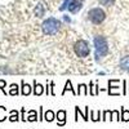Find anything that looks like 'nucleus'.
<instances>
[{
    "mask_svg": "<svg viewBox=\"0 0 129 129\" xmlns=\"http://www.w3.org/2000/svg\"><path fill=\"white\" fill-rule=\"evenodd\" d=\"M93 45H94V59L100 62L109 53V43H107L105 36L95 35L93 38Z\"/></svg>",
    "mask_w": 129,
    "mask_h": 129,
    "instance_id": "f257e3e1",
    "label": "nucleus"
},
{
    "mask_svg": "<svg viewBox=\"0 0 129 129\" xmlns=\"http://www.w3.org/2000/svg\"><path fill=\"white\" fill-rule=\"evenodd\" d=\"M61 26H62V23H61L59 19H57L54 17H49V18L43 21L41 30H43V34L44 35L52 36V35H56L61 30Z\"/></svg>",
    "mask_w": 129,
    "mask_h": 129,
    "instance_id": "f03ea898",
    "label": "nucleus"
},
{
    "mask_svg": "<svg viewBox=\"0 0 129 129\" xmlns=\"http://www.w3.org/2000/svg\"><path fill=\"white\" fill-rule=\"evenodd\" d=\"M74 52H75V54H76L78 57H80V58L88 57L89 53H90V45H89V43L87 40H84V39L78 40L74 44Z\"/></svg>",
    "mask_w": 129,
    "mask_h": 129,
    "instance_id": "7ed1b4c3",
    "label": "nucleus"
},
{
    "mask_svg": "<svg viewBox=\"0 0 129 129\" xmlns=\"http://www.w3.org/2000/svg\"><path fill=\"white\" fill-rule=\"evenodd\" d=\"M87 16H88V19L93 25H101L106 19V13L101 8H92L87 13Z\"/></svg>",
    "mask_w": 129,
    "mask_h": 129,
    "instance_id": "20e7f679",
    "label": "nucleus"
},
{
    "mask_svg": "<svg viewBox=\"0 0 129 129\" xmlns=\"http://www.w3.org/2000/svg\"><path fill=\"white\" fill-rule=\"evenodd\" d=\"M83 8V0H64L63 4L59 7V10L67 9L70 13L75 14Z\"/></svg>",
    "mask_w": 129,
    "mask_h": 129,
    "instance_id": "39448f33",
    "label": "nucleus"
},
{
    "mask_svg": "<svg viewBox=\"0 0 129 129\" xmlns=\"http://www.w3.org/2000/svg\"><path fill=\"white\" fill-rule=\"evenodd\" d=\"M119 80H109V89H107V93H109L110 95H119L120 92L119 90H115V89H119Z\"/></svg>",
    "mask_w": 129,
    "mask_h": 129,
    "instance_id": "423d86ee",
    "label": "nucleus"
},
{
    "mask_svg": "<svg viewBox=\"0 0 129 129\" xmlns=\"http://www.w3.org/2000/svg\"><path fill=\"white\" fill-rule=\"evenodd\" d=\"M56 117H57V124L59 126H63L67 121V112L64 110H58L56 114Z\"/></svg>",
    "mask_w": 129,
    "mask_h": 129,
    "instance_id": "0eeeda50",
    "label": "nucleus"
},
{
    "mask_svg": "<svg viewBox=\"0 0 129 129\" xmlns=\"http://www.w3.org/2000/svg\"><path fill=\"white\" fill-rule=\"evenodd\" d=\"M32 93L34 95H41L43 93H45V87L41 85L40 83H36V80H34V87H32Z\"/></svg>",
    "mask_w": 129,
    "mask_h": 129,
    "instance_id": "6e6552de",
    "label": "nucleus"
},
{
    "mask_svg": "<svg viewBox=\"0 0 129 129\" xmlns=\"http://www.w3.org/2000/svg\"><path fill=\"white\" fill-rule=\"evenodd\" d=\"M32 93V88H31V85H28L25 80H21V94L22 95H30Z\"/></svg>",
    "mask_w": 129,
    "mask_h": 129,
    "instance_id": "1a4fd4ad",
    "label": "nucleus"
},
{
    "mask_svg": "<svg viewBox=\"0 0 129 129\" xmlns=\"http://www.w3.org/2000/svg\"><path fill=\"white\" fill-rule=\"evenodd\" d=\"M8 120L9 121H12V123H17L21 120V116H19V112L17 110H10L9 111V117H8Z\"/></svg>",
    "mask_w": 129,
    "mask_h": 129,
    "instance_id": "9d476101",
    "label": "nucleus"
},
{
    "mask_svg": "<svg viewBox=\"0 0 129 129\" xmlns=\"http://www.w3.org/2000/svg\"><path fill=\"white\" fill-rule=\"evenodd\" d=\"M119 66H120V69H121L123 71L129 72V56H125V57H123V58L120 59Z\"/></svg>",
    "mask_w": 129,
    "mask_h": 129,
    "instance_id": "9b49d317",
    "label": "nucleus"
},
{
    "mask_svg": "<svg viewBox=\"0 0 129 129\" xmlns=\"http://www.w3.org/2000/svg\"><path fill=\"white\" fill-rule=\"evenodd\" d=\"M71 92L74 95H78V92L75 90L74 88H72V84H71V80H67L66 81V84H64V88H63V90H62V95H64L66 94V92Z\"/></svg>",
    "mask_w": 129,
    "mask_h": 129,
    "instance_id": "f8f14e48",
    "label": "nucleus"
},
{
    "mask_svg": "<svg viewBox=\"0 0 129 129\" xmlns=\"http://www.w3.org/2000/svg\"><path fill=\"white\" fill-rule=\"evenodd\" d=\"M89 119L92 120V121H100V120H102V116H101V110H98V111H93V110H90L89 111Z\"/></svg>",
    "mask_w": 129,
    "mask_h": 129,
    "instance_id": "ddd939ff",
    "label": "nucleus"
},
{
    "mask_svg": "<svg viewBox=\"0 0 129 129\" xmlns=\"http://www.w3.org/2000/svg\"><path fill=\"white\" fill-rule=\"evenodd\" d=\"M54 119H56V112L53 111V110H47V111L44 112V120H45V121L52 123Z\"/></svg>",
    "mask_w": 129,
    "mask_h": 129,
    "instance_id": "4468645a",
    "label": "nucleus"
},
{
    "mask_svg": "<svg viewBox=\"0 0 129 129\" xmlns=\"http://www.w3.org/2000/svg\"><path fill=\"white\" fill-rule=\"evenodd\" d=\"M34 13H35L36 17L41 18L43 16H44V13H45V8H44V5H43V4H38V5L35 7V9H34Z\"/></svg>",
    "mask_w": 129,
    "mask_h": 129,
    "instance_id": "2eb2a0df",
    "label": "nucleus"
},
{
    "mask_svg": "<svg viewBox=\"0 0 129 129\" xmlns=\"http://www.w3.org/2000/svg\"><path fill=\"white\" fill-rule=\"evenodd\" d=\"M21 92H19V87H18V85L17 84H10L9 85V92H8V94L9 95H13V97H16V95H18Z\"/></svg>",
    "mask_w": 129,
    "mask_h": 129,
    "instance_id": "dca6fc26",
    "label": "nucleus"
},
{
    "mask_svg": "<svg viewBox=\"0 0 129 129\" xmlns=\"http://www.w3.org/2000/svg\"><path fill=\"white\" fill-rule=\"evenodd\" d=\"M27 121H30V123H34V121H39V115H38L36 110H30V111H28Z\"/></svg>",
    "mask_w": 129,
    "mask_h": 129,
    "instance_id": "f3484780",
    "label": "nucleus"
},
{
    "mask_svg": "<svg viewBox=\"0 0 129 129\" xmlns=\"http://www.w3.org/2000/svg\"><path fill=\"white\" fill-rule=\"evenodd\" d=\"M100 88H98V84H94L93 81H90L89 83V94L90 95H97L100 93Z\"/></svg>",
    "mask_w": 129,
    "mask_h": 129,
    "instance_id": "a211bd4d",
    "label": "nucleus"
},
{
    "mask_svg": "<svg viewBox=\"0 0 129 129\" xmlns=\"http://www.w3.org/2000/svg\"><path fill=\"white\" fill-rule=\"evenodd\" d=\"M88 85L79 84L78 85V95H88Z\"/></svg>",
    "mask_w": 129,
    "mask_h": 129,
    "instance_id": "6ab92c4d",
    "label": "nucleus"
},
{
    "mask_svg": "<svg viewBox=\"0 0 129 129\" xmlns=\"http://www.w3.org/2000/svg\"><path fill=\"white\" fill-rule=\"evenodd\" d=\"M120 112H121V114H120V120H121V121H129V110L121 107Z\"/></svg>",
    "mask_w": 129,
    "mask_h": 129,
    "instance_id": "aec40b11",
    "label": "nucleus"
},
{
    "mask_svg": "<svg viewBox=\"0 0 129 129\" xmlns=\"http://www.w3.org/2000/svg\"><path fill=\"white\" fill-rule=\"evenodd\" d=\"M8 115H7V109L4 106H0V123H3L5 120H8Z\"/></svg>",
    "mask_w": 129,
    "mask_h": 129,
    "instance_id": "412c9836",
    "label": "nucleus"
},
{
    "mask_svg": "<svg viewBox=\"0 0 129 129\" xmlns=\"http://www.w3.org/2000/svg\"><path fill=\"white\" fill-rule=\"evenodd\" d=\"M111 114H112V110H105L102 112V121L111 120Z\"/></svg>",
    "mask_w": 129,
    "mask_h": 129,
    "instance_id": "4be33fe9",
    "label": "nucleus"
},
{
    "mask_svg": "<svg viewBox=\"0 0 129 129\" xmlns=\"http://www.w3.org/2000/svg\"><path fill=\"white\" fill-rule=\"evenodd\" d=\"M75 114L80 115V116L83 117V119H84L85 121H88V120H89V117H88L87 115H85V112H83V111H81V109H80L79 106H75Z\"/></svg>",
    "mask_w": 129,
    "mask_h": 129,
    "instance_id": "5701e85b",
    "label": "nucleus"
},
{
    "mask_svg": "<svg viewBox=\"0 0 129 129\" xmlns=\"http://www.w3.org/2000/svg\"><path fill=\"white\" fill-rule=\"evenodd\" d=\"M111 120H112V121H119V120H120V114H119V110H112V114H111Z\"/></svg>",
    "mask_w": 129,
    "mask_h": 129,
    "instance_id": "b1692460",
    "label": "nucleus"
},
{
    "mask_svg": "<svg viewBox=\"0 0 129 129\" xmlns=\"http://www.w3.org/2000/svg\"><path fill=\"white\" fill-rule=\"evenodd\" d=\"M101 5H105V7H112L115 4V0H98Z\"/></svg>",
    "mask_w": 129,
    "mask_h": 129,
    "instance_id": "393cba45",
    "label": "nucleus"
},
{
    "mask_svg": "<svg viewBox=\"0 0 129 129\" xmlns=\"http://www.w3.org/2000/svg\"><path fill=\"white\" fill-rule=\"evenodd\" d=\"M5 87H7V81L3 80V79H0V90H3L4 94H7V92H5Z\"/></svg>",
    "mask_w": 129,
    "mask_h": 129,
    "instance_id": "a878e982",
    "label": "nucleus"
},
{
    "mask_svg": "<svg viewBox=\"0 0 129 129\" xmlns=\"http://www.w3.org/2000/svg\"><path fill=\"white\" fill-rule=\"evenodd\" d=\"M21 120H22V121H26L27 120L26 119V109H25V107L21 109Z\"/></svg>",
    "mask_w": 129,
    "mask_h": 129,
    "instance_id": "bb28decb",
    "label": "nucleus"
},
{
    "mask_svg": "<svg viewBox=\"0 0 129 129\" xmlns=\"http://www.w3.org/2000/svg\"><path fill=\"white\" fill-rule=\"evenodd\" d=\"M44 120V110H43V107L40 106L39 107V121H43Z\"/></svg>",
    "mask_w": 129,
    "mask_h": 129,
    "instance_id": "cd10ccee",
    "label": "nucleus"
},
{
    "mask_svg": "<svg viewBox=\"0 0 129 129\" xmlns=\"http://www.w3.org/2000/svg\"><path fill=\"white\" fill-rule=\"evenodd\" d=\"M50 94L52 95H56V92H54V83H53V81H50Z\"/></svg>",
    "mask_w": 129,
    "mask_h": 129,
    "instance_id": "c85d7f7f",
    "label": "nucleus"
},
{
    "mask_svg": "<svg viewBox=\"0 0 129 129\" xmlns=\"http://www.w3.org/2000/svg\"><path fill=\"white\" fill-rule=\"evenodd\" d=\"M123 94H124V95L128 94V92H126V81H125V80L123 81Z\"/></svg>",
    "mask_w": 129,
    "mask_h": 129,
    "instance_id": "c756f323",
    "label": "nucleus"
},
{
    "mask_svg": "<svg viewBox=\"0 0 129 129\" xmlns=\"http://www.w3.org/2000/svg\"><path fill=\"white\" fill-rule=\"evenodd\" d=\"M63 19H64V21H66V22H67V23H70V22H71V18H70L69 16H63Z\"/></svg>",
    "mask_w": 129,
    "mask_h": 129,
    "instance_id": "7c9ffc66",
    "label": "nucleus"
}]
</instances>
